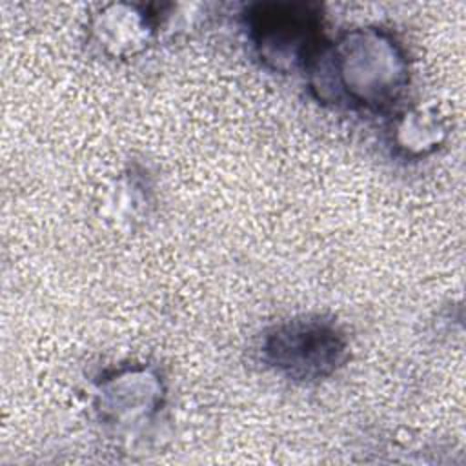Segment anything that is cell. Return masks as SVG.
<instances>
[{"label":"cell","instance_id":"cell-1","mask_svg":"<svg viewBox=\"0 0 466 466\" xmlns=\"http://www.w3.org/2000/svg\"><path fill=\"white\" fill-rule=\"evenodd\" d=\"M346 346L333 326L319 320H293L269 335L266 351L275 368L295 379L331 373Z\"/></svg>","mask_w":466,"mask_h":466}]
</instances>
